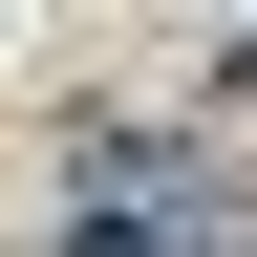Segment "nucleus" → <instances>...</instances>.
I'll list each match as a JSON object with an SVG mask.
<instances>
[{
    "label": "nucleus",
    "mask_w": 257,
    "mask_h": 257,
    "mask_svg": "<svg viewBox=\"0 0 257 257\" xmlns=\"http://www.w3.org/2000/svg\"><path fill=\"white\" fill-rule=\"evenodd\" d=\"M86 257H236V193L150 172V193H107V214H86Z\"/></svg>",
    "instance_id": "obj_1"
}]
</instances>
